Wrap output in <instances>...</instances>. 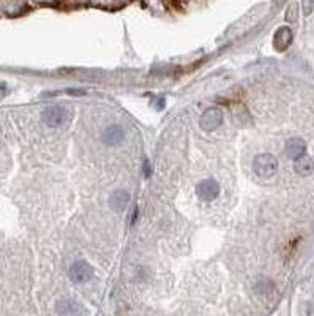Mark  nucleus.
Segmentation results:
<instances>
[{
	"instance_id": "nucleus-1",
	"label": "nucleus",
	"mask_w": 314,
	"mask_h": 316,
	"mask_svg": "<svg viewBox=\"0 0 314 316\" xmlns=\"http://www.w3.org/2000/svg\"><path fill=\"white\" fill-rule=\"evenodd\" d=\"M278 158L272 153H261L254 156L253 160V171L261 179H270L278 173Z\"/></svg>"
},
{
	"instance_id": "nucleus-2",
	"label": "nucleus",
	"mask_w": 314,
	"mask_h": 316,
	"mask_svg": "<svg viewBox=\"0 0 314 316\" xmlns=\"http://www.w3.org/2000/svg\"><path fill=\"white\" fill-rule=\"evenodd\" d=\"M70 117H71L70 111L65 106H60V105L49 106V108L44 109L43 114H41L43 123L49 128H59V127L65 125V123L70 120Z\"/></svg>"
},
{
	"instance_id": "nucleus-3",
	"label": "nucleus",
	"mask_w": 314,
	"mask_h": 316,
	"mask_svg": "<svg viewBox=\"0 0 314 316\" xmlns=\"http://www.w3.org/2000/svg\"><path fill=\"white\" fill-rule=\"evenodd\" d=\"M220 184L217 182L215 179H204L200 180V182L197 184L196 187V195L199 199L202 201H213L217 199L220 196Z\"/></svg>"
},
{
	"instance_id": "nucleus-4",
	"label": "nucleus",
	"mask_w": 314,
	"mask_h": 316,
	"mask_svg": "<svg viewBox=\"0 0 314 316\" xmlns=\"http://www.w3.org/2000/svg\"><path fill=\"white\" fill-rule=\"evenodd\" d=\"M200 128L205 131H213L223 125V112L218 108H210L204 111V114L200 116Z\"/></svg>"
},
{
	"instance_id": "nucleus-5",
	"label": "nucleus",
	"mask_w": 314,
	"mask_h": 316,
	"mask_svg": "<svg viewBox=\"0 0 314 316\" xmlns=\"http://www.w3.org/2000/svg\"><path fill=\"white\" fill-rule=\"evenodd\" d=\"M70 277L74 283H85L92 277H93V267L88 264L87 261H76L70 267Z\"/></svg>"
},
{
	"instance_id": "nucleus-6",
	"label": "nucleus",
	"mask_w": 314,
	"mask_h": 316,
	"mask_svg": "<svg viewBox=\"0 0 314 316\" xmlns=\"http://www.w3.org/2000/svg\"><path fill=\"white\" fill-rule=\"evenodd\" d=\"M130 193L125 190H116L112 191V195L109 196V207L114 212H123L130 204Z\"/></svg>"
},
{
	"instance_id": "nucleus-7",
	"label": "nucleus",
	"mask_w": 314,
	"mask_h": 316,
	"mask_svg": "<svg viewBox=\"0 0 314 316\" xmlns=\"http://www.w3.org/2000/svg\"><path fill=\"white\" fill-rule=\"evenodd\" d=\"M290 43H292V30H290L289 27H279L275 33L273 37V46L276 51L283 52L286 51Z\"/></svg>"
},
{
	"instance_id": "nucleus-8",
	"label": "nucleus",
	"mask_w": 314,
	"mask_h": 316,
	"mask_svg": "<svg viewBox=\"0 0 314 316\" xmlns=\"http://www.w3.org/2000/svg\"><path fill=\"white\" fill-rule=\"evenodd\" d=\"M103 142L106 145H117L123 141V138H125V131H123V128L120 125H117V123H114V125H109L104 131H103Z\"/></svg>"
},
{
	"instance_id": "nucleus-9",
	"label": "nucleus",
	"mask_w": 314,
	"mask_h": 316,
	"mask_svg": "<svg viewBox=\"0 0 314 316\" xmlns=\"http://www.w3.org/2000/svg\"><path fill=\"white\" fill-rule=\"evenodd\" d=\"M294 169L298 176H309L314 171V160L309 155H300L294 160Z\"/></svg>"
},
{
	"instance_id": "nucleus-10",
	"label": "nucleus",
	"mask_w": 314,
	"mask_h": 316,
	"mask_svg": "<svg viewBox=\"0 0 314 316\" xmlns=\"http://www.w3.org/2000/svg\"><path fill=\"white\" fill-rule=\"evenodd\" d=\"M305 150H306V142L301 138H290V139H287V142H286V153H287L289 158L295 160L297 156L303 155Z\"/></svg>"
},
{
	"instance_id": "nucleus-11",
	"label": "nucleus",
	"mask_w": 314,
	"mask_h": 316,
	"mask_svg": "<svg viewBox=\"0 0 314 316\" xmlns=\"http://www.w3.org/2000/svg\"><path fill=\"white\" fill-rule=\"evenodd\" d=\"M297 13H298V5L297 4H292V5L287 8V11H286V21L287 22L297 21Z\"/></svg>"
},
{
	"instance_id": "nucleus-12",
	"label": "nucleus",
	"mask_w": 314,
	"mask_h": 316,
	"mask_svg": "<svg viewBox=\"0 0 314 316\" xmlns=\"http://www.w3.org/2000/svg\"><path fill=\"white\" fill-rule=\"evenodd\" d=\"M150 163H149V160H145V163H144V176L145 177H150Z\"/></svg>"
}]
</instances>
